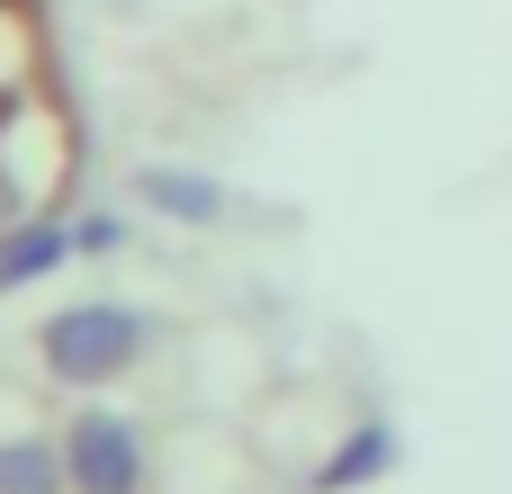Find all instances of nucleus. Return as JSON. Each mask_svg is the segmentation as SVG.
<instances>
[{
	"mask_svg": "<svg viewBox=\"0 0 512 494\" xmlns=\"http://www.w3.org/2000/svg\"><path fill=\"white\" fill-rule=\"evenodd\" d=\"M144 351H153V315H144V306H117V297L72 306V315L45 324V369H54L63 387H108V378H126Z\"/></svg>",
	"mask_w": 512,
	"mask_h": 494,
	"instance_id": "nucleus-1",
	"label": "nucleus"
},
{
	"mask_svg": "<svg viewBox=\"0 0 512 494\" xmlns=\"http://www.w3.org/2000/svg\"><path fill=\"white\" fill-rule=\"evenodd\" d=\"M63 468H72V494H144V432L108 405H81L63 432Z\"/></svg>",
	"mask_w": 512,
	"mask_h": 494,
	"instance_id": "nucleus-2",
	"label": "nucleus"
},
{
	"mask_svg": "<svg viewBox=\"0 0 512 494\" xmlns=\"http://www.w3.org/2000/svg\"><path fill=\"white\" fill-rule=\"evenodd\" d=\"M135 198L153 207V216H171V225H234L243 216V198L225 189V180H207V171H180V162H144L135 171Z\"/></svg>",
	"mask_w": 512,
	"mask_h": 494,
	"instance_id": "nucleus-3",
	"label": "nucleus"
},
{
	"mask_svg": "<svg viewBox=\"0 0 512 494\" xmlns=\"http://www.w3.org/2000/svg\"><path fill=\"white\" fill-rule=\"evenodd\" d=\"M396 450H405V441H396V423H387V414H369V423H351V432L333 441V459H324L306 486H315V494H360V486H378V477L396 468Z\"/></svg>",
	"mask_w": 512,
	"mask_h": 494,
	"instance_id": "nucleus-4",
	"label": "nucleus"
},
{
	"mask_svg": "<svg viewBox=\"0 0 512 494\" xmlns=\"http://www.w3.org/2000/svg\"><path fill=\"white\" fill-rule=\"evenodd\" d=\"M63 486H72V468H63L54 441H9L0 450V494H63Z\"/></svg>",
	"mask_w": 512,
	"mask_h": 494,
	"instance_id": "nucleus-5",
	"label": "nucleus"
}]
</instances>
